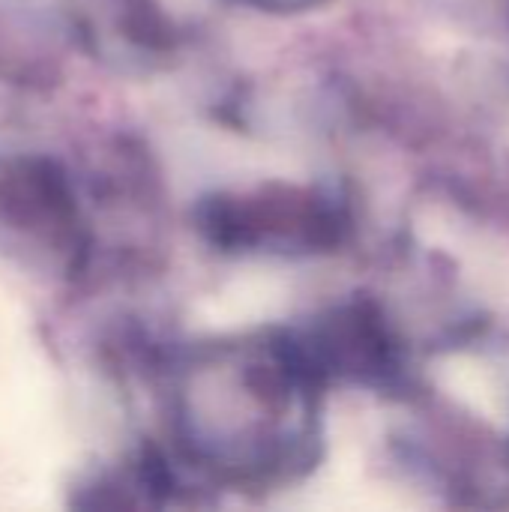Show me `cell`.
Returning a JSON list of instances; mask_svg holds the SVG:
<instances>
[{
	"label": "cell",
	"instance_id": "1",
	"mask_svg": "<svg viewBox=\"0 0 509 512\" xmlns=\"http://www.w3.org/2000/svg\"><path fill=\"white\" fill-rule=\"evenodd\" d=\"M321 390L324 381L288 330L192 348L171 375L180 456L222 483L291 480L315 462Z\"/></svg>",
	"mask_w": 509,
	"mask_h": 512
},
{
	"label": "cell",
	"instance_id": "2",
	"mask_svg": "<svg viewBox=\"0 0 509 512\" xmlns=\"http://www.w3.org/2000/svg\"><path fill=\"white\" fill-rule=\"evenodd\" d=\"M198 228L222 252L312 255L345 240L348 213L324 189L276 180L204 198Z\"/></svg>",
	"mask_w": 509,
	"mask_h": 512
},
{
	"label": "cell",
	"instance_id": "4",
	"mask_svg": "<svg viewBox=\"0 0 509 512\" xmlns=\"http://www.w3.org/2000/svg\"><path fill=\"white\" fill-rule=\"evenodd\" d=\"M297 339L324 384L330 378L381 384L396 372L393 339L369 303L339 306L309 333H297Z\"/></svg>",
	"mask_w": 509,
	"mask_h": 512
},
{
	"label": "cell",
	"instance_id": "5",
	"mask_svg": "<svg viewBox=\"0 0 509 512\" xmlns=\"http://www.w3.org/2000/svg\"><path fill=\"white\" fill-rule=\"evenodd\" d=\"M249 3H261V6H267V3H276V0H249Z\"/></svg>",
	"mask_w": 509,
	"mask_h": 512
},
{
	"label": "cell",
	"instance_id": "3",
	"mask_svg": "<svg viewBox=\"0 0 509 512\" xmlns=\"http://www.w3.org/2000/svg\"><path fill=\"white\" fill-rule=\"evenodd\" d=\"M0 252L48 273H78L90 228L69 171L42 153L0 156Z\"/></svg>",
	"mask_w": 509,
	"mask_h": 512
}]
</instances>
